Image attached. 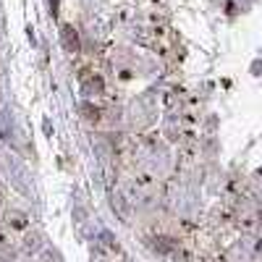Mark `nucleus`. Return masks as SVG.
I'll return each instance as SVG.
<instances>
[{
	"mask_svg": "<svg viewBox=\"0 0 262 262\" xmlns=\"http://www.w3.org/2000/svg\"><path fill=\"white\" fill-rule=\"evenodd\" d=\"M6 228H8L11 233H27V231H29V217H27V212L8 210V212H6Z\"/></svg>",
	"mask_w": 262,
	"mask_h": 262,
	"instance_id": "nucleus-1",
	"label": "nucleus"
}]
</instances>
